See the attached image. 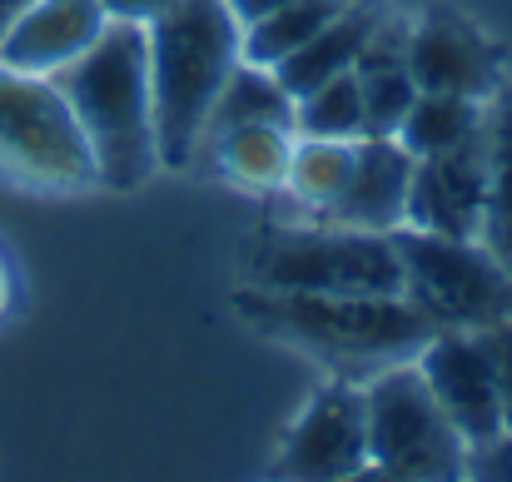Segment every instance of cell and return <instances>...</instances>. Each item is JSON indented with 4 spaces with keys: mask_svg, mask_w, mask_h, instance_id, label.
Wrapping results in <instances>:
<instances>
[{
    "mask_svg": "<svg viewBox=\"0 0 512 482\" xmlns=\"http://www.w3.org/2000/svg\"><path fill=\"white\" fill-rule=\"evenodd\" d=\"M0 164L40 184H80L95 174L90 140L50 75L0 65Z\"/></svg>",
    "mask_w": 512,
    "mask_h": 482,
    "instance_id": "obj_7",
    "label": "cell"
},
{
    "mask_svg": "<svg viewBox=\"0 0 512 482\" xmlns=\"http://www.w3.org/2000/svg\"><path fill=\"white\" fill-rule=\"evenodd\" d=\"M483 130V115H478V100H463V95H433V90H418L413 110L403 115L398 125V140L408 145L413 160L423 155H443L453 145H463L468 135Z\"/></svg>",
    "mask_w": 512,
    "mask_h": 482,
    "instance_id": "obj_18",
    "label": "cell"
},
{
    "mask_svg": "<svg viewBox=\"0 0 512 482\" xmlns=\"http://www.w3.org/2000/svg\"><path fill=\"white\" fill-rule=\"evenodd\" d=\"M343 5H348V0H284V5H274L269 15H259V20L249 25V35H244V60L274 70V65L289 60L314 30H324Z\"/></svg>",
    "mask_w": 512,
    "mask_h": 482,
    "instance_id": "obj_19",
    "label": "cell"
},
{
    "mask_svg": "<svg viewBox=\"0 0 512 482\" xmlns=\"http://www.w3.org/2000/svg\"><path fill=\"white\" fill-rule=\"evenodd\" d=\"M468 468L478 473V478H508L512 482V433L503 428L498 438H488V443H473L468 448Z\"/></svg>",
    "mask_w": 512,
    "mask_h": 482,
    "instance_id": "obj_24",
    "label": "cell"
},
{
    "mask_svg": "<svg viewBox=\"0 0 512 482\" xmlns=\"http://www.w3.org/2000/svg\"><path fill=\"white\" fill-rule=\"evenodd\" d=\"M393 249L403 259V294L438 328H493L512 319V274L453 234L393 229Z\"/></svg>",
    "mask_w": 512,
    "mask_h": 482,
    "instance_id": "obj_4",
    "label": "cell"
},
{
    "mask_svg": "<svg viewBox=\"0 0 512 482\" xmlns=\"http://www.w3.org/2000/svg\"><path fill=\"white\" fill-rule=\"evenodd\" d=\"M110 20H135V25H150L160 10H170L174 0H100Z\"/></svg>",
    "mask_w": 512,
    "mask_h": 482,
    "instance_id": "obj_25",
    "label": "cell"
},
{
    "mask_svg": "<svg viewBox=\"0 0 512 482\" xmlns=\"http://www.w3.org/2000/svg\"><path fill=\"white\" fill-rule=\"evenodd\" d=\"M239 125H279V130L294 125V95L279 85V75H264V65H254V60L229 70V80H224V90L209 110L204 135L219 140Z\"/></svg>",
    "mask_w": 512,
    "mask_h": 482,
    "instance_id": "obj_16",
    "label": "cell"
},
{
    "mask_svg": "<svg viewBox=\"0 0 512 482\" xmlns=\"http://www.w3.org/2000/svg\"><path fill=\"white\" fill-rule=\"evenodd\" d=\"M219 155L229 164V174H239L244 184H274L289 174V140L279 125H239L229 135H219Z\"/></svg>",
    "mask_w": 512,
    "mask_h": 482,
    "instance_id": "obj_21",
    "label": "cell"
},
{
    "mask_svg": "<svg viewBox=\"0 0 512 482\" xmlns=\"http://www.w3.org/2000/svg\"><path fill=\"white\" fill-rule=\"evenodd\" d=\"M368 463L388 478H458L468 443L428 388L423 368H393L363 393Z\"/></svg>",
    "mask_w": 512,
    "mask_h": 482,
    "instance_id": "obj_6",
    "label": "cell"
},
{
    "mask_svg": "<svg viewBox=\"0 0 512 482\" xmlns=\"http://www.w3.org/2000/svg\"><path fill=\"white\" fill-rule=\"evenodd\" d=\"M483 204H488V125L443 155L413 160V184H408L413 229L473 239L483 229Z\"/></svg>",
    "mask_w": 512,
    "mask_h": 482,
    "instance_id": "obj_9",
    "label": "cell"
},
{
    "mask_svg": "<svg viewBox=\"0 0 512 482\" xmlns=\"http://www.w3.org/2000/svg\"><path fill=\"white\" fill-rule=\"evenodd\" d=\"M358 90H363V115H368V135H398L403 115L418 100V80L408 70V40L403 30H378L368 35L363 55L353 60Z\"/></svg>",
    "mask_w": 512,
    "mask_h": 482,
    "instance_id": "obj_14",
    "label": "cell"
},
{
    "mask_svg": "<svg viewBox=\"0 0 512 482\" xmlns=\"http://www.w3.org/2000/svg\"><path fill=\"white\" fill-rule=\"evenodd\" d=\"M150 40V95H155V140L160 160L189 164L204 140L209 110L244 55L239 20L229 0H174L145 25Z\"/></svg>",
    "mask_w": 512,
    "mask_h": 482,
    "instance_id": "obj_2",
    "label": "cell"
},
{
    "mask_svg": "<svg viewBox=\"0 0 512 482\" xmlns=\"http://www.w3.org/2000/svg\"><path fill=\"white\" fill-rule=\"evenodd\" d=\"M0 309H5V274H0Z\"/></svg>",
    "mask_w": 512,
    "mask_h": 482,
    "instance_id": "obj_28",
    "label": "cell"
},
{
    "mask_svg": "<svg viewBox=\"0 0 512 482\" xmlns=\"http://www.w3.org/2000/svg\"><path fill=\"white\" fill-rule=\"evenodd\" d=\"M274 5H284V0H229V10H234V20H244V25H254L259 15H269Z\"/></svg>",
    "mask_w": 512,
    "mask_h": 482,
    "instance_id": "obj_26",
    "label": "cell"
},
{
    "mask_svg": "<svg viewBox=\"0 0 512 482\" xmlns=\"http://www.w3.org/2000/svg\"><path fill=\"white\" fill-rule=\"evenodd\" d=\"M294 125L314 140H363L368 135V115H363V90L358 75L343 70L334 80H324L319 90L299 95Z\"/></svg>",
    "mask_w": 512,
    "mask_h": 482,
    "instance_id": "obj_20",
    "label": "cell"
},
{
    "mask_svg": "<svg viewBox=\"0 0 512 482\" xmlns=\"http://www.w3.org/2000/svg\"><path fill=\"white\" fill-rule=\"evenodd\" d=\"M264 289L289 294H403L393 234L373 229H274L254 254Z\"/></svg>",
    "mask_w": 512,
    "mask_h": 482,
    "instance_id": "obj_5",
    "label": "cell"
},
{
    "mask_svg": "<svg viewBox=\"0 0 512 482\" xmlns=\"http://www.w3.org/2000/svg\"><path fill=\"white\" fill-rule=\"evenodd\" d=\"M368 463L363 393L329 388L309 403L284 448V478H353Z\"/></svg>",
    "mask_w": 512,
    "mask_h": 482,
    "instance_id": "obj_13",
    "label": "cell"
},
{
    "mask_svg": "<svg viewBox=\"0 0 512 482\" xmlns=\"http://www.w3.org/2000/svg\"><path fill=\"white\" fill-rule=\"evenodd\" d=\"M239 309L269 333L319 348L334 363H383L418 353L438 323L428 319L408 294H244Z\"/></svg>",
    "mask_w": 512,
    "mask_h": 482,
    "instance_id": "obj_3",
    "label": "cell"
},
{
    "mask_svg": "<svg viewBox=\"0 0 512 482\" xmlns=\"http://www.w3.org/2000/svg\"><path fill=\"white\" fill-rule=\"evenodd\" d=\"M488 125V204H483V239L493 259L512 274V90L493 105Z\"/></svg>",
    "mask_w": 512,
    "mask_h": 482,
    "instance_id": "obj_17",
    "label": "cell"
},
{
    "mask_svg": "<svg viewBox=\"0 0 512 482\" xmlns=\"http://www.w3.org/2000/svg\"><path fill=\"white\" fill-rule=\"evenodd\" d=\"M498 65H503V50L478 25H468L448 10L428 15L408 35V70H413L418 90L483 100L498 85Z\"/></svg>",
    "mask_w": 512,
    "mask_h": 482,
    "instance_id": "obj_10",
    "label": "cell"
},
{
    "mask_svg": "<svg viewBox=\"0 0 512 482\" xmlns=\"http://www.w3.org/2000/svg\"><path fill=\"white\" fill-rule=\"evenodd\" d=\"M100 0H30L0 40V65L25 75H55L75 55H85L105 30Z\"/></svg>",
    "mask_w": 512,
    "mask_h": 482,
    "instance_id": "obj_12",
    "label": "cell"
},
{
    "mask_svg": "<svg viewBox=\"0 0 512 482\" xmlns=\"http://www.w3.org/2000/svg\"><path fill=\"white\" fill-rule=\"evenodd\" d=\"M348 164H353V140H314L309 135L304 150L289 155V179L309 204L329 209L348 184Z\"/></svg>",
    "mask_w": 512,
    "mask_h": 482,
    "instance_id": "obj_22",
    "label": "cell"
},
{
    "mask_svg": "<svg viewBox=\"0 0 512 482\" xmlns=\"http://www.w3.org/2000/svg\"><path fill=\"white\" fill-rule=\"evenodd\" d=\"M423 378L468 448L503 433V393L483 328H438L423 343Z\"/></svg>",
    "mask_w": 512,
    "mask_h": 482,
    "instance_id": "obj_8",
    "label": "cell"
},
{
    "mask_svg": "<svg viewBox=\"0 0 512 482\" xmlns=\"http://www.w3.org/2000/svg\"><path fill=\"white\" fill-rule=\"evenodd\" d=\"M25 5H30V0H0V40H5V30L15 25V15H20Z\"/></svg>",
    "mask_w": 512,
    "mask_h": 482,
    "instance_id": "obj_27",
    "label": "cell"
},
{
    "mask_svg": "<svg viewBox=\"0 0 512 482\" xmlns=\"http://www.w3.org/2000/svg\"><path fill=\"white\" fill-rule=\"evenodd\" d=\"M488 338V353H493V368H498V393H503V428L512 433V319L483 328Z\"/></svg>",
    "mask_w": 512,
    "mask_h": 482,
    "instance_id": "obj_23",
    "label": "cell"
},
{
    "mask_svg": "<svg viewBox=\"0 0 512 482\" xmlns=\"http://www.w3.org/2000/svg\"><path fill=\"white\" fill-rule=\"evenodd\" d=\"M408 184H413V155L398 135H363L353 140L348 184L329 204V219L348 229L393 234L408 219Z\"/></svg>",
    "mask_w": 512,
    "mask_h": 482,
    "instance_id": "obj_11",
    "label": "cell"
},
{
    "mask_svg": "<svg viewBox=\"0 0 512 482\" xmlns=\"http://www.w3.org/2000/svg\"><path fill=\"white\" fill-rule=\"evenodd\" d=\"M368 35H373V15L358 10V5H343L324 30H314L289 60L274 65V75H279V85L299 100V95L319 90L324 80H334V75H343V70H353V60L363 55Z\"/></svg>",
    "mask_w": 512,
    "mask_h": 482,
    "instance_id": "obj_15",
    "label": "cell"
},
{
    "mask_svg": "<svg viewBox=\"0 0 512 482\" xmlns=\"http://www.w3.org/2000/svg\"><path fill=\"white\" fill-rule=\"evenodd\" d=\"M70 100L95 174L115 189H135L160 164L155 95H150V40L135 20H105L100 40L50 75Z\"/></svg>",
    "mask_w": 512,
    "mask_h": 482,
    "instance_id": "obj_1",
    "label": "cell"
}]
</instances>
